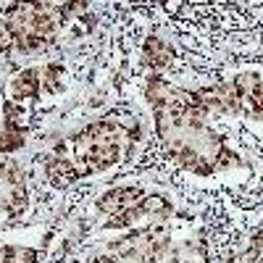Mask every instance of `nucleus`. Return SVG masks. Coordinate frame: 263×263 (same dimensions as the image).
I'll use <instances>...</instances> for the list:
<instances>
[{
  "mask_svg": "<svg viewBox=\"0 0 263 263\" xmlns=\"http://www.w3.org/2000/svg\"><path fill=\"white\" fill-rule=\"evenodd\" d=\"M129 137L116 121H98L87 126L74 140V156L71 163L77 168V177H87L95 171L111 168L121 158V142Z\"/></svg>",
  "mask_w": 263,
  "mask_h": 263,
  "instance_id": "f257e3e1",
  "label": "nucleus"
},
{
  "mask_svg": "<svg viewBox=\"0 0 263 263\" xmlns=\"http://www.w3.org/2000/svg\"><path fill=\"white\" fill-rule=\"evenodd\" d=\"M232 84L242 92V108L255 119H263V79L258 74H237Z\"/></svg>",
  "mask_w": 263,
  "mask_h": 263,
  "instance_id": "f03ea898",
  "label": "nucleus"
},
{
  "mask_svg": "<svg viewBox=\"0 0 263 263\" xmlns=\"http://www.w3.org/2000/svg\"><path fill=\"white\" fill-rule=\"evenodd\" d=\"M140 200H142V192H140L137 187H116V190L105 192V195L100 197L98 208H100L103 213L121 216V213H126L129 208H135Z\"/></svg>",
  "mask_w": 263,
  "mask_h": 263,
  "instance_id": "7ed1b4c3",
  "label": "nucleus"
},
{
  "mask_svg": "<svg viewBox=\"0 0 263 263\" xmlns=\"http://www.w3.org/2000/svg\"><path fill=\"white\" fill-rule=\"evenodd\" d=\"M171 58H174V50H171V45H166L161 37H147L145 40L142 63L147 66V69L161 71V69H166V66L171 63Z\"/></svg>",
  "mask_w": 263,
  "mask_h": 263,
  "instance_id": "20e7f679",
  "label": "nucleus"
},
{
  "mask_svg": "<svg viewBox=\"0 0 263 263\" xmlns=\"http://www.w3.org/2000/svg\"><path fill=\"white\" fill-rule=\"evenodd\" d=\"M40 92V71L27 69V71H18L11 82V98L13 103H24L27 98H34Z\"/></svg>",
  "mask_w": 263,
  "mask_h": 263,
  "instance_id": "39448f33",
  "label": "nucleus"
},
{
  "mask_svg": "<svg viewBox=\"0 0 263 263\" xmlns=\"http://www.w3.org/2000/svg\"><path fill=\"white\" fill-rule=\"evenodd\" d=\"M48 177L53 179V184H69V182L79 179L71 158H53L48 163Z\"/></svg>",
  "mask_w": 263,
  "mask_h": 263,
  "instance_id": "423d86ee",
  "label": "nucleus"
},
{
  "mask_svg": "<svg viewBox=\"0 0 263 263\" xmlns=\"http://www.w3.org/2000/svg\"><path fill=\"white\" fill-rule=\"evenodd\" d=\"M3 114H6V129H11V132H24L27 129V124H29V116H27V111L21 108V103H6L3 105Z\"/></svg>",
  "mask_w": 263,
  "mask_h": 263,
  "instance_id": "0eeeda50",
  "label": "nucleus"
},
{
  "mask_svg": "<svg viewBox=\"0 0 263 263\" xmlns=\"http://www.w3.org/2000/svg\"><path fill=\"white\" fill-rule=\"evenodd\" d=\"M34 260L37 253L32 248H16V245L0 248V263H34Z\"/></svg>",
  "mask_w": 263,
  "mask_h": 263,
  "instance_id": "6e6552de",
  "label": "nucleus"
},
{
  "mask_svg": "<svg viewBox=\"0 0 263 263\" xmlns=\"http://www.w3.org/2000/svg\"><path fill=\"white\" fill-rule=\"evenodd\" d=\"M21 145H24V137H21L18 132H11V129L0 132V153H13Z\"/></svg>",
  "mask_w": 263,
  "mask_h": 263,
  "instance_id": "1a4fd4ad",
  "label": "nucleus"
},
{
  "mask_svg": "<svg viewBox=\"0 0 263 263\" xmlns=\"http://www.w3.org/2000/svg\"><path fill=\"white\" fill-rule=\"evenodd\" d=\"M13 48V29L6 18H0V53H6Z\"/></svg>",
  "mask_w": 263,
  "mask_h": 263,
  "instance_id": "9d476101",
  "label": "nucleus"
},
{
  "mask_svg": "<svg viewBox=\"0 0 263 263\" xmlns=\"http://www.w3.org/2000/svg\"><path fill=\"white\" fill-rule=\"evenodd\" d=\"M90 263H116V255H111V253H100V255H95Z\"/></svg>",
  "mask_w": 263,
  "mask_h": 263,
  "instance_id": "9b49d317",
  "label": "nucleus"
}]
</instances>
